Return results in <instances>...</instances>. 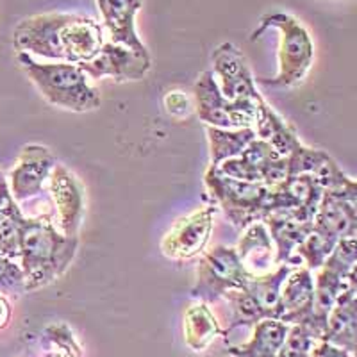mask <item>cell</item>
Here are the masks:
<instances>
[{"mask_svg": "<svg viewBox=\"0 0 357 357\" xmlns=\"http://www.w3.org/2000/svg\"><path fill=\"white\" fill-rule=\"evenodd\" d=\"M102 25L79 13H41L24 18L13 31V49L49 61L81 65L100 52Z\"/></svg>", "mask_w": 357, "mask_h": 357, "instance_id": "obj_1", "label": "cell"}, {"mask_svg": "<svg viewBox=\"0 0 357 357\" xmlns=\"http://www.w3.org/2000/svg\"><path fill=\"white\" fill-rule=\"evenodd\" d=\"M17 225L24 291H36L52 284L77 256L79 236L63 234L50 215L31 218L22 211L17 216Z\"/></svg>", "mask_w": 357, "mask_h": 357, "instance_id": "obj_2", "label": "cell"}, {"mask_svg": "<svg viewBox=\"0 0 357 357\" xmlns=\"http://www.w3.org/2000/svg\"><path fill=\"white\" fill-rule=\"evenodd\" d=\"M18 65L45 100L73 113H88L100 107V93L79 65L63 61L40 63L25 52H17Z\"/></svg>", "mask_w": 357, "mask_h": 357, "instance_id": "obj_3", "label": "cell"}, {"mask_svg": "<svg viewBox=\"0 0 357 357\" xmlns=\"http://www.w3.org/2000/svg\"><path fill=\"white\" fill-rule=\"evenodd\" d=\"M266 29H277L279 41V72L272 79H261L268 88H293L298 86L311 70L314 61V43L307 29L288 13H270L261 18L259 27L250 40L257 41Z\"/></svg>", "mask_w": 357, "mask_h": 357, "instance_id": "obj_4", "label": "cell"}, {"mask_svg": "<svg viewBox=\"0 0 357 357\" xmlns=\"http://www.w3.org/2000/svg\"><path fill=\"white\" fill-rule=\"evenodd\" d=\"M204 184L213 199L218 202L225 218L241 231L250 223L263 222L264 216L272 209V190H268L261 183H248L222 175L213 165H209L204 174Z\"/></svg>", "mask_w": 357, "mask_h": 357, "instance_id": "obj_5", "label": "cell"}, {"mask_svg": "<svg viewBox=\"0 0 357 357\" xmlns=\"http://www.w3.org/2000/svg\"><path fill=\"white\" fill-rule=\"evenodd\" d=\"M248 279L250 273L241 263L236 248L216 245L202 252L197 268V282L190 295L204 304H215L222 301L225 293L243 289Z\"/></svg>", "mask_w": 357, "mask_h": 357, "instance_id": "obj_6", "label": "cell"}, {"mask_svg": "<svg viewBox=\"0 0 357 357\" xmlns=\"http://www.w3.org/2000/svg\"><path fill=\"white\" fill-rule=\"evenodd\" d=\"M195 93L197 116L207 127L220 129H245L254 126L257 102L254 100H231L220 91L218 82L211 70L200 73L193 86Z\"/></svg>", "mask_w": 357, "mask_h": 357, "instance_id": "obj_7", "label": "cell"}, {"mask_svg": "<svg viewBox=\"0 0 357 357\" xmlns=\"http://www.w3.org/2000/svg\"><path fill=\"white\" fill-rule=\"evenodd\" d=\"M215 206H204L174 222L161 240L162 256L172 261H190L206 250L216 220Z\"/></svg>", "mask_w": 357, "mask_h": 357, "instance_id": "obj_8", "label": "cell"}, {"mask_svg": "<svg viewBox=\"0 0 357 357\" xmlns=\"http://www.w3.org/2000/svg\"><path fill=\"white\" fill-rule=\"evenodd\" d=\"M57 165L50 149L36 143H29L18 154L17 162L9 172V190L15 202L22 204L47 193L45 184Z\"/></svg>", "mask_w": 357, "mask_h": 357, "instance_id": "obj_9", "label": "cell"}, {"mask_svg": "<svg viewBox=\"0 0 357 357\" xmlns=\"http://www.w3.org/2000/svg\"><path fill=\"white\" fill-rule=\"evenodd\" d=\"M213 75H215L218 88L223 95L231 100H263V95L256 86V79L252 75L247 65V59L236 45L225 43L218 45L211 54Z\"/></svg>", "mask_w": 357, "mask_h": 357, "instance_id": "obj_10", "label": "cell"}, {"mask_svg": "<svg viewBox=\"0 0 357 357\" xmlns=\"http://www.w3.org/2000/svg\"><path fill=\"white\" fill-rule=\"evenodd\" d=\"M50 199L56 207V223L66 236H77L84 218L86 195L79 177L63 165H56L49 178Z\"/></svg>", "mask_w": 357, "mask_h": 357, "instance_id": "obj_11", "label": "cell"}, {"mask_svg": "<svg viewBox=\"0 0 357 357\" xmlns=\"http://www.w3.org/2000/svg\"><path fill=\"white\" fill-rule=\"evenodd\" d=\"M82 70L89 79L111 77L116 82L142 81L152 68V57H142L130 49L109 41L102 45L100 52L81 63Z\"/></svg>", "mask_w": 357, "mask_h": 357, "instance_id": "obj_12", "label": "cell"}, {"mask_svg": "<svg viewBox=\"0 0 357 357\" xmlns=\"http://www.w3.org/2000/svg\"><path fill=\"white\" fill-rule=\"evenodd\" d=\"M95 2L113 43L123 45L142 57H151V52L136 31V15L142 9L143 0H95Z\"/></svg>", "mask_w": 357, "mask_h": 357, "instance_id": "obj_13", "label": "cell"}, {"mask_svg": "<svg viewBox=\"0 0 357 357\" xmlns=\"http://www.w3.org/2000/svg\"><path fill=\"white\" fill-rule=\"evenodd\" d=\"M312 301H314V277L307 266H295L286 277L280 289L279 320L288 325H302L307 329L311 324Z\"/></svg>", "mask_w": 357, "mask_h": 357, "instance_id": "obj_14", "label": "cell"}, {"mask_svg": "<svg viewBox=\"0 0 357 357\" xmlns=\"http://www.w3.org/2000/svg\"><path fill=\"white\" fill-rule=\"evenodd\" d=\"M263 222L275 245V264L296 266L295 263H302L301 257L296 256V248L309 236L312 222H304L288 211L268 213Z\"/></svg>", "mask_w": 357, "mask_h": 357, "instance_id": "obj_15", "label": "cell"}, {"mask_svg": "<svg viewBox=\"0 0 357 357\" xmlns=\"http://www.w3.org/2000/svg\"><path fill=\"white\" fill-rule=\"evenodd\" d=\"M288 170L289 175H312L325 191L337 190L349 177L327 152L305 146L304 143L288 155Z\"/></svg>", "mask_w": 357, "mask_h": 357, "instance_id": "obj_16", "label": "cell"}, {"mask_svg": "<svg viewBox=\"0 0 357 357\" xmlns=\"http://www.w3.org/2000/svg\"><path fill=\"white\" fill-rule=\"evenodd\" d=\"M236 252L250 275H264L275 264V245L264 222H254L243 229Z\"/></svg>", "mask_w": 357, "mask_h": 357, "instance_id": "obj_17", "label": "cell"}, {"mask_svg": "<svg viewBox=\"0 0 357 357\" xmlns=\"http://www.w3.org/2000/svg\"><path fill=\"white\" fill-rule=\"evenodd\" d=\"M252 129L256 132V138L266 142L279 155H289L302 143L296 130L273 111L264 98L257 102L256 120Z\"/></svg>", "mask_w": 357, "mask_h": 357, "instance_id": "obj_18", "label": "cell"}, {"mask_svg": "<svg viewBox=\"0 0 357 357\" xmlns=\"http://www.w3.org/2000/svg\"><path fill=\"white\" fill-rule=\"evenodd\" d=\"M321 340L357 356V293L352 289L337 298Z\"/></svg>", "mask_w": 357, "mask_h": 357, "instance_id": "obj_19", "label": "cell"}, {"mask_svg": "<svg viewBox=\"0 0 357 357\" xmlns=\"http://www.w3.org/2000/svg\"><path fill=\"white\" fill-rule=\"evenodd\" d=\"M289 327L280 320H263L254 327L250 341L227 345V357H277L288 337Z\"/></svg>", "mask_w": 357, "mask_h": 357, "instance_id": "obj_20", "label": "cell"}, {"mask_svg": "<svg viewBox=\"0 0 357 357\" xmlns=\"http://www.w3.org/2000/svg\"><path fill=\"white\" fill-rule=\"evenodd\" d=\"M312 227L334 240H341L347 236L357 234V220L345 200L340 199L333 191H325L312 220Z\"/></svg>", "mask_w": 357, "mask_h": 357, "instance_id": "obj_21", "label": "cell"}, {"mask_svg": "<svg viewBox=\"0 0 357 357\" xmlns=\"http://www.w3.org/2000/svg\"><path fill=\"white\" fill-rule=\"evenodd\" d=\"M223 329L216 320L215 312L209 309V304H191L184 309L183 317V336L188 349L193 352H204Z\"/></svg>", "mask_w": 357, "mask_h": 357, "instance_id": "obj_22", "label": "cell"}, {"mask_svg": "<svg viewBox=\"0 0 357 357\" xmlns=\"http://www.w3.org/2000/svg\"><path fill=\"white\" fill-rule=\"evenodd\" d=\"M275 155L279 154L273 151L272 146L263 139L256 138L240 155L220 162L216 168H218L220 174L227 175V177L248 181V183H261L266 162Z\"/></svg>", "mask_w": 357, "mask_h": 357, "instance_id": "obj_23", "label": "cell"}, {"mask_svg": "<svg viewBox=\"0 0 357 357\" xmlns=\"http://www.w3.org/2000/svg\"><path fill=\"white\" fill-rule=\"evenodd\" d=\"M293 268L295 266L291 264H279L272 272L264 273V275H250L245 284V289L256 298L268 320H279L280 289Z\"/></svg>", "mask_w": 357, "mask_h": 357, "instance_id": "obj_24", "label": "cell"}, {"mask_svg": "<svg viewBox=\"0 0 357 357\" xmlns=\"http://www.w3.org/2000/svg\"><path fill=\"white\" fill-rule=\"evenodd\" d=\"M206 134L207 142H209V155H211L213 167H218L220 162L240 155L256 139V132L252 127H245V129L207 127Z\"/></svg>", "mask_w": 357, "mask_h": 357, "instance_id": "obj_25", "label": "cell"}, {"mask_svg": "<svg viewBox=\"0 0 357 357\" xmlns=\"http://www.w3.org/2000/svg\"><path fill=\"white\" fill-rule=\"evenodd\" d=\"M223 301L229 304V324L227 329H223V337H227L236 329H254L259 321L268 320L256 298L245 288L225 293Z\"/></svg>", "mask_w": 357, "mask_h": 357, "instance_id": "obj_26", "label": "cell"}, {"mask_svg": "<svg viewBox=\"0 0 357 357\" xmlns=\"http://www.w3.org/2000/svg\"><path fill=\"white\" fill-rule=\"evenodd\" d=\"M337 241L340 240H334L331 236L312 227L307 238L302 241L301 247L296 248V256L301 257L302 264L307 266L311 272H317L324 266L325 259L331 256V252L336 247Z\"/></svg>", "mask_w": 357, "mask_h": 357, "instance_id": "obj_27", "label": "cell"}, {"mask_svg": "<svg viewBox=\"0 0 357 357\" xmlns=\"http://www.w3.org/2000/svg\"><path fill=\"white\" fill-rule=\"evenodd\" d=\"M357 263V236H347V238H341L336 243V247L333 248L331 256L325 259L324 266L331 268L334 272H337L340 275L347 277L349 279L350 270L354 268V264Z\"/></svg>", "mask_w": 357, "mask_h": 357, "instance_id": "obj_28", "label": "cell"}, {"mask_svg": "<svg viewBox=\"0 0 357 357\" xmlns=\"http://www.w3.org/2000/svg\"><path fill=\"white\" fill-rule=\"evenodd\" d=\"M314 341L317 340L311 336V333L305 327H302V325H291L284 345L279 350L277 357H309Z\"/></svg>", "mask_w": 357, "mask_h": 357, "instance_id": "obj_29", "label": "cell"}, {"mask_svg": "<svg viewBox=\"0 0 357 357\" xmlns=\"http://www.w3.org/2000/svg\"><path fill=\"white\" fill-rule=\"evenodd\" d=\"M24 291V272L18 261L0 254V293Z\"/></svg>", "mask_w": 357, "mask_h": 357, "instance_id": "obj_30", "label": "cell"}, {"mask_svg": "<svg viewBox=\"0 0 357 357\" xmlns=\"http://www.w3.org/2000/svg\"><path fill=\"white\" fill-rule=\"evenodd\" d=\"M309 357H357V356L340 349V347L333 345V343H329V341L318 340L314 341V345H312Z\"/></svg>", "mask_w": 357, "mask_h": 357, "instance_id": "obj_31", "label": "cell"}, {"mask_svg": "<svg viewBox=\"0 0 357 357\" xmlns=\"http://www.w3.org/2000/svg\"><path fill=\"white\" fill-rule=\"evenodd\" d=\"M333 193H336L340 199H343L347 204H349V207L352 209L354 216H356L357 220V181L347 177V181L341 184V188L334 190Z\"/></svg>", "mask_w": 357, "mask_h": 357, "instance_id": "obj_32", "label": "cell"}, {"mask_svg": "<svg viewBox=\"0 0 357 357\" xmlns=\"http://www.w3.org/2000/svg\"><path fill=\"white\" fill-rule=\"evenodd\" d=\"M17 209H20V207H18V204L13 199L8 178L0 172V213L2 215H13Z\"/></svg>", "mask_w": 357, "mask_h": 357, "instance_id": "obj_33", "label": "cell"}, {"mask_svg": "<svg viewBox=\"0 0 357 357\" xmlns=\"http://www.w3.org/2000/svg\"><path fill=\"white\" fill-rule=\"evenodd\" d=\"M9 320H11V305H9L8 298L0 293V331L8 327Z\"/></svg>", "mask_w": 357, "mask_h": 357, "instance_id": "obj_34", "label": "cell"}, {"mask_svg": "<svg viewBox=\"0 0 357 357\" xmlns=\"http://www.w3.org/2000/svg\"><path fill=\"white\" fill-rule=\"evenodd\" d=\"M349 289H352L354 293H357V263L354 264V268L349 273Z\"/></svg>", "mask_w": 357, "mask_h": 357, "instance_id": "obj_35", "label": "cell"}, {"mask_svg": "<svg viewBox=\"0 0 357 357\" xmlns=\"http://www.w3.org/2000/svg\"><path fill=\"white\" fill-rule=\"evenodd\" d=\"M356 236H357V234H356Z\"/></svg>", "mask_w": 357, "mask_h": 357, "instance_id": "obj_36", "label": "cell"}]
</instances>
